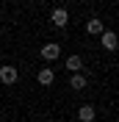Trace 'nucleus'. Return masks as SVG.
I'll use <instances>...</instances> for the list:
<instances>
[{
  "label": "nucleus",
  "mask_w": 119,
  "mask_h": 122,
  "mask_svg": "<svg viewBox=\"0 0 119 122\" xmlns=\"http://www.w3.org/2000/svg\"><path fill=\"white\" fill-rule=\"evenodd\" d=\"M100 39H103V47L105 50H116L119 47V39H116V33H114V30H103V33H100Z\"/></svg>",
  "instance_id": "obj_3"
},
{
  "label": "nucleus",
  "mask_w": 119,
  "mask_h": 122,
  "mask_svg": "<svg viewBox=\"0 0 119 122\" xmlns=\"http://www.w3.org/2000/svg\"><path fill=\"white\" fill-rule=\"evenodd\" d=\"M50 22L53 25H55V28H64V25H67L69 22V11H67V8H53V14H50Z\"/></svg>",
  "instance_id": "obj_2"
},
{
  "label": "nucleus",
  "mask_w": 119,
  "mask_h": 122,
  "mask_svg": "<svg viewBox=\"0 0 119 122\" xmlns=\"http://www.w3.org/2000/svg\"><path fill=\"white\" fill-rule=\"evenodd\" d=\"M67 69H69V72H80V69H83V56H78V53L69 56V58H67Z\"/></svg>",
  "instance_id": "obj_7"
},
{
  "label": "nucleus",
  "mask_w": 119,
  "mask_h": 122,
  "mask_svg": "<svg viewBox=\"0 0 119 122\" xmlns=\"http://www.w3.org/2000/svg\"><path fill=\"white\" fill-rule=\"evenodd\" d=\"M103 22H100V20H89V22H86V33H91V36H100V33H103Z\"/></svg>",
  "instance_id": "obj_9"
},
{
  "label": "nucleus",
  "mask_w": 119,
  "mask_h": 122,
  "mask_svg": "<svg viewBox=\"0 0 119 122\" xmlns=\"http://www.w3.org/2000/svg\"><path fill=\"white\" fill-rule=\"evenodd\" d=\"M58 56H61V47L55 45V42H50V45L42 47V58L45 61H58Z\"/></svg>",
  "instance_id": "obj_4"
},
{
  "label": "nucleus",
  "mask_w": 119,
  "mask_h": 122,
  "mask_svg": "<svg viewBox=\"0 0 119 122\" xmlns=\"http://www.w3.org/2000/svg\"><path fill=\"white\" fill-rule=\"evenodd\" d=\"M86 83H89V81H86V75H80V72H75L72 78H69V86H72V89H86Z\"/></svg>",
  "instance_id": "obj_8"
},
{
  "label": "nucleus",
  "mask_w": 119,
  "mask_h": 122,
  "mask_svg": "<svg viewBox=\"0 0 119 122\" xmlns=\"http://www.w3.org/2000/svg\"><path fill=\"white\" fill-rule=\"evenodd\" d=\"M36 81H39L42 86H50L53 81H55V72H53L50 67H45V69H39V72H36Z\"/></svg>",
  "instance_id": "obj_5"
},
{
  "label": "nucleus",
  "mask_w": 119,
  "mask_h": 122,
  "mask_svg": "<svg viewBox=\"0 0 119 122\" xmlns=\"http://www.w3.org/2000/svg\"><path fill=\"white\" fill-rule=\"evenodd\" d=\"M17 81H20V72H17L11 64H3L0 67V83H6V86H14Z\"/></svg>",
  "instance_id": "obj_1"
},
{
  "label": "nucleus",
  "mask_w": 119,
  "mask_h": 122,
  "mask_svg": "<svg viewBox=\"0 0 119 122\" xmlns=\"http://www.w3.org/2000/svg\"><path fill=\"white\" fill-rule=\"evenodd\" d=\"M94 117H97L94 106H80V108H78V119H80V122H94Z\"/></svg>",
  "instance_id": "obj_6"
}]
</instances>
